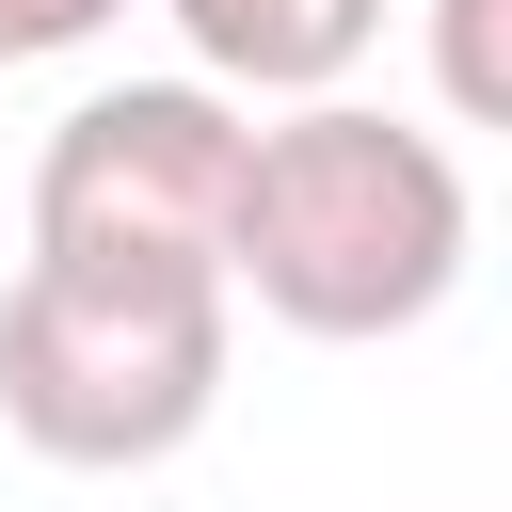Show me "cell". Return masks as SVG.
I'll return each mask as SVG.
<instances>
[{
  "label": "cell",
  "mask_w": 512,
  "mask_h": 512,
  "mask_svg": "<svg viewBox=\"0 0 512 512\" xmlns=\"http://www.w3.org/2000/svg\"><path fill=\"white\" fill-rule=\"evenodd\" d=\"M464 160L368 96H304L288 128H256V176H240V304L320 336V352H368V336H416L448 288H464Z\"/></svg>",
  "instance_id": "cell-1"
},
{
  "label": "cell",
  "mask_w": 512,
  "mask_h": 512,
  "mask_svg": "<svg viewBox=\"0 0 512 512\" xmlns=\"http://www.w3.org/2000/svg\"><path fill=\"white\" fill-rule=\"evenodd\" d=\"M240 272L192 256H32L0 288V432L80 480H144L224 416Z\"/></svg>",
  "instance_id": "cell-2"
},
{
  "label": "cell",
  "mask_w": 512,
  "mask_h": 512,
  "mask_svg": "<svg viewBox=\"0 0 512 512\" xmlns=\"http://www.w3.org/2000/svg\"><path fill=\"white\" fill-rule=\"evenodd\" d=\"M240 176H256V128H240L224 80H112L32 160V256H192V272H224Z\"/></svg>",
  "instance_id": "cell-3"
},
{
  "label": "cell",
  "mask_w": 512,
  "mask_h": 512,
  "mask_svg": "<svg viewBox=\"0 0 512 512\" xmlns=\"http://www.w3.org/2000/svg\"><path fill=\"white\" fill-rule=\"evenodd\" d=\"M176 32H192V80H224V96H336L352 64H368V32H384V0H160Z\"/></svg>",
  "instance_id": "cell-4"
},
{
  "label": "cell",
  "mask_w": 512,
  "mask_h": 512,
  "mask_svg": "<svg viewBox=\"0 0 512 512\" xmlns=\"http://www.w3.org/2000/svg\"><path fill=\"white\" fill-rule=\"evenodd\" d=\"M432 96L464 128H512V0H432Z\"/></svg>",
  "instance_id": "cell-5"
},
{
  "label": "cell",
  "mask_w": 512,
  "mask_h": 512,
  "mask_svg": "<svg viewBox=\"0 0 512 512\" xmlns=\"http://www.w3.org/2000/svg\"><path fill=\"white\" fill-rule=\"evenodd\" d=\"M128 0H0V64H64V48H96Z\"/></svg>",
  "instance_id": "cell-6"
}]
</instances>
